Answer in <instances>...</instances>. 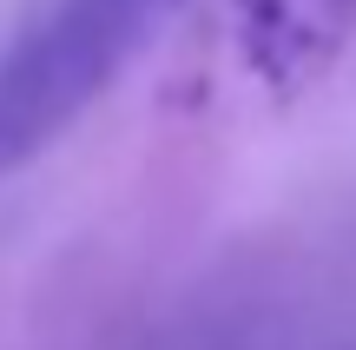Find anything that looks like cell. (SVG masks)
Instances as JSON below:
<instances>
[{
	"instance_id": "cell-1",
	"label": "cell",
	"mask_w": 356,
	"mask_h": 350,
	"mask_svg": "<svg viewBox=\"0 0 356 350\" xmlns=\"http://www.w3.org/2000/svg\"><path fill=\"white\" fill-rule=\"evenodd\" d=\"M165 0H53L0 60V172L53 145L139 53Z\"/></svg>"
},
{
	"instance_id": "cell-2",
	"label": "cell",
	"mask_w": 356,
	"mask_h": 350,
	"mask_svg": "<svg viewBox=\"0 0 356 350\" xmlns=\"http://www.w3.org/2000/svg\"><path fill=\"white\" fill-rule=\"evenodd\" d=\"M238 60L277 106L304 100L356 40V0H231Z\"/></svg>"
}]
</instances>
